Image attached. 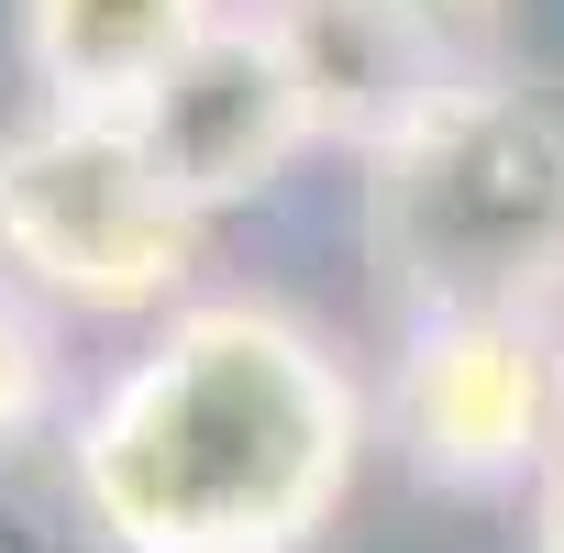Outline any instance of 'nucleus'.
<instances>
[{
	"label": "nucleus",
	"instance_id": "39448f33",
	"mask_svg": "<svg viewBox=\"0 0 564 553\" xmlns=\"http://www.w3.org/2000/svg\"><path fill=\"white\" fill-rule=\"evenodd\" d=\"M122 122H133L144 166L166 177V199L199 210V221L276 199L300 155H322L311 100H300V78H289V56H276V34H265L254 0H243L232 23H210Z\"/></svg>",
	"mask_w": 564,
	"mask_h": 553
},
{
	"label": "nucleus",
	"instance_id": "6e6552de",
	"mask_svg": "<svg viewBox=\"0 0 564 553\" xmlns=\"http://www.w3.org/2000/svg\"><path fill=\"white\" fill-rule=\"evenodd\" d=\"M67 410V355H56V311H34L23 289H0V454L34 443Z\"/></svg>",
	"mask_w": 564,
	"mask_h": 553
},
{
	"label": "nucleus",
	"instance_id": "1a4fd4ad",
	"mask_svg": "<svg viewBox=\"0 0 564 553\" xmlns=\"http://www.w3.org/2000/svg\"><path fill=\"white\" fill-rule=\"evenodd\" d=\"M399 12H410V23H432L454 56H476V45L498 34V12H509V0H399Z\"/></svg>",
	"mask_w": 564,
	"mask_h": 553
},
{
	"label": "nucleus",
	"instance_id": "f257e3e1",
	"mask_svg": "<svg viewBox=\"0 0 564 553\" xmlns=\"http://www.w3.org/2000/svg\"><path fill=\"white\" fill-rule=\"evenodd\" d=\"M377 443L344 344L265 289H210L67 421V509L100 553H311Z\"/></svg>",
	"mask_w": 564,
	"mask_h": 553
},
{
	"label": "nucleus",
	"instance_id": "f03ea898",
	"mask_svg": "<svg viewBox=\"0 0 564 553\" xmlns=\"http://www.w3.org/2000/svg\"><path fill=\"white\" fill-rule=\"evenodd\" d=\"M355 243L399 322H564V78L465 56L377 155H355Z\"/></svg>",
	"mask_w": 564,
	"mask_h": 553
},
{
	"label": "nucleus",
	"instance_id": "7ed1b4c3",
	"mask_svg": "<svg viewBox=\"0 0 564 553\" xmlns=\"http://www.w3.org/2000/svg\"><path fill=\"white\" fill-rule=\"evenodd\" d=\"M210 221L166 199L133 122L111 111H12L0 122V289L78 322H166L199 300Z\"/></svg>",
	"mask_w": 564,
	"mask_h": 553
},
{
	"label": "nucleus",
	"instance_id": "0eeeda50",
	"mask_svg": "<svg viewBox=\"0 0 564 553\" xmlns=\"http://www.w3.org/2000/svg\"><path fill=\"white\" fill-rule=\"evenodd\" d=\"M243 0H12V56L45 111H133Z\"/></svg>",
	"mask_w": 564,
	"mask_h": 553
},
{
	"label": "nucleus",
	"instance_id": "423d86ee",
	"mask_svg": "<svg viewBox=\"0 0 564 553\" xmlns=\"http://www.w3.org/2000/svg\"><path fill=\"white\" fill-rule=\"evenodd\" d=\"M254 12H265L276 56H289V78H300V100H311L322 155H377V144L465 67L432 23L399 12V0H254Z\"/></svg>",
	"mask_w": 564,
	"mask_h": 553
},
{
	"label": "nucleus",
	"instance_id": "9d476101",
	"mask_svg": "<svg viewBox=\"0 0 564 553\" xmlns=\"http://www.w3.org/2000/svg\"><path fill=\"white\" fill-rule=\"evenodd\" d=\"M531 553H564V465L531 487Z\"/></svg>",
	"mask_w": 564,
	"mask_h": 553
},
{
	"label": "nucleus",
	"instance_id": "20e7f679",
	"mask_svg": "<svg viewBox=\"0 0 564 553\" xmlns=\"http://www.w3.org/2000/svg\"><path fill=\"white\" fill-rule=\"evenodd\" d=\"M399 465L443 498H509L564 465V322L542 311H454L399 322L388 399Z\"/></svg>",
	"mask_w": 564,
	"mask_h": 553
}]
</instances>
